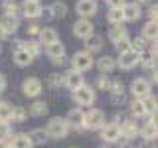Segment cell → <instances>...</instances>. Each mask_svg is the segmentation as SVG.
I'll list each match as a JSON object with an SVG mask.
<instances>
[{"instance_id":"obj_1","label":"cell","mask_w":158,"mask_h":148,"mask_svg":"<svg viewBox=\"0 0 158 148\" xmlns=\"http://www.w3.org/2000/svg\"><path fill=\"white\" fill-rule=\"evenodd\" d=\"M67 132H69V125H67V121L63 117H53L52 121L48 122V126H46L48 138H56V140H59V138H65Z\"/></svg>"},{"instance_id":"obj_2","label":"cell","mask_w":158,"mask_h":148,"mask_svg":"<svg viewBox=\"0 0 158 148\" xmlns=\"http://www.w3.org/2000/svg\"><path fill=\"white\" fill-rule=\"evenodd\" d=\"M93 63H95L93 53L85 51V49H83V51L73 53V57H71V69H73V71H79V73L89 71V69L93 67Z\"/></svg>"},{"instance_id":"obj_3","label":"cell","mask_w":158,"mask_h":148,"mask_svg":"<svg viewBox=\"0 0 158 148\" xmlns=\"http://www.w3.org/2000/svg\"><path fill=\"white\" fill-rule=\"evenodd\" d=\"M73 101L81 107H91L95 103V89L89 85H81L79 89L73 91Z\"/></svg>"},{"instance_id":"obj_4","label":"cell","mask_w":158,"mask_h":148,"mask_svg":"<svg viewBox=\"0 0 158 148\" xmlns=\"http://www.w3.org/2000/svg\"><path fill=\"white\" fill-rule=\"evenodd\" d=\"M107 122L105 113L99 111V109H91L89 113H85V121H83V126L89 128V130H99L103 125Z\"/></svg>"},{"instance_id":"obj_5","label":"cell","mask_w":158,"mask_h":148,"mask_svg":"<svg viewBox=\"0 0 158 148\" xmlns=\"http://www.w3.org/2000/svg\"><path fill=\"white\" fill-rule=\"evenodd\" d=\"M99 130H101V138L105 142H118L121 140V126H118V122H105Z\"/></svg>"},{"instance_id":"obj_6","label":"cell","mask_w":158,"mask_h":148,"mask_svg":"<svg viewBox=\"0 0 158 148\" xmlns=\"http://www.w3.org/2000/svg\"><path fill=\"white\" fill-rule=\"evenodd\" d=\"M91 34H95V32H93V24H91L89 18H81V20H77V22L73 24V36L75 38L87 39Z\"/></svg>"},{"instance_id":"obj_7","label":"cell","mask_w":158,"mask_h":148,"mask_svg":"<svg viewBox=\"0 0 158 148\" xmlns=\"http://www.w3.org/2000/svg\"><path fill=\"white\" fill-rule=\"evenodd\" d=\"M150 89H152V83L148 81V79L138 77V79H135V81H132L131 93L135 95V99H144L146 95H150Z\"/></svg>"},{"instance_id":"obj_8","label":"cell","mask_w":158,"mask_h":148,"mask_svg":"<svg viewBox=\"0 0 158 148\" xmlns=\"http://www.w3.org/2000/svg\"><path fill=\"white\" fill-rule=\"evenodd\" d=\"M63 85H65L69 91H75L79 89L81 85H85V79L79 71H73V69H69V71L63 73Z\"/></svg>"},{"instance_id":"obj_9","label":"cell","mask_w":158,"mask_h":148,"mask_svg":"<svg viewBox=\"0 0 158 148\" xmlns=\"http://www.w3.org/2000/svg\"><path fill=\"white\" fill-rule=\"evenodd\" d=\"M42 89H44V85L38 77H28V79H24V83H22V91H24L26 97H38L40 93H42Z\"/></svg>"},{"instance_id":"obj_10","label":"cell","mask_w":158,"mask_h":148,"mask_svg":"<svg viewBox=\"0 0 158 148\" xmlns=\"http://www.w3.org/2000/svg\"><path fill=\"white\" fill-rule=\"evenodd\" d=\"M42 2L40 0H24V6L20 8V12L24 14L26 18L34 20V18H40V14H42Z\"/></svg>"},{"instance_id":"obj_11","label":"cell","mask_w":158,"mask_h":148,"mask_svg":"<svg viewBox=\"0 0 158 148\" xmlns=\"http://www.w3.org/2000/svg\"><path fill=\"white\" fill-rule=\"evenodd\" d=\"M75 12L81 18H91L97 14V2L95 0H79L75 4Z\"/></svg>"},{"instance_id":"obj_12","label":"cell","mask_w":158,"mask_h":148,"mask_svg":"<svg viewBox=\"0 0 158 148\" xmlns=\"http://www.w3.org/2000/svg\"><path fill=\"white\" fill-rule=\"evenodd\" d=\"M118 126H121V138H125V140H135L138 136V125L135 121H125L123 118V122H118Z\"/></svg>"},{"instance_id":"obj_13","label":"cell","mask_w":158,"mask_h":148,"mask_svg":"<svg viewBox=\"0 0 158 148\" xmlns=\"http://www.w3.org/2000/svg\"><path fill=\"white\" fill-rule=\"evenodd\" d=\"M107 93L115 105H123L125 103V85L121 81H111V87H109Z\"/></svg>"},{"instance_id":"obj_14","label":"cell","mask_w":158,"mask_h":148,"mask_svg":"<svg viewBox=\"0 0 158 148\" xmlns=\"http://www.w3.org/2000/svg\"><path fill=\"white\" fill-rule=\"evenodd\" d=\"M138 63V56L135 49H131V51H125L118 56V61H117V67L125 69V71H128V69H132Z\"/></svg>"},{"instance_id":"obj_15","label":"cell","mask_w":158,"mask_h":148,"mask_svg":"<svg viewBox=\"0 0 158 148\" xmlns=\"http://www.w3.org/2000/svg\"><path fill=\"white\" fill-rule=\"evenodd\" d=\"M140 16H142V10L136 2H125V6H123V18H125V22H136Z\"/></svg>"},{"instance_id":"obj_16","label":"cell","mask_w":158,"mask_h":148,"mask_svg":"<svg viewBox=\"0 0 158 148\" xmlns=\"http://www.w3.org/2000/svg\"><path fill=\"white\" fill-rule=\"evenodd\" d=\"M0 28L4 30V34H6V36H10V34H16V30L20 28V20H18V16L2 14V18H0Z\"/></svg>"},{"instance_id":"obj_17","label":"cell","mask_w":158,"mask_h":148,"mask_svg":"<svg viewBox=\"0 0 158 148\" xmlns=\"http://www.w3.org/2000/svg\"><path fill=\"white\" fill-rule=\"evenodd\" d=\"M65 121H67L69 128L73 126V128H77V130H81V128H85V126H83V121H85V113H83L81 109H71V111L67 113Z\"/></svg>"},{"instance_id":"obj_18","label":"cell","mask_w":158,"mask_h":148,"mask_svg":"<svg viewBox=\"0 0 158 148\" xmlns=\"http://www.w3.org/2000/svg\"><path fill=\"white\" fill-rule=\"evenodd\" d=\"M38 36H40V46H44V47L49 46V43L59 42V36H57V32L53 28H40Z\"/></svg>"},{"instance_id":"obj_19","label":"cell","mask_w":158,"mask_h":148,"mask_svg":"<svg viewBox=\"0 0 158 148\" xmlns=\"http://www.w3.org/2000/svg\"><path fill=\"white\" fill-rule=\"evenodd\" d=\"M136 56H138V63H140L142 67H146V69H152V67L156 65V53L152 51L150 47L142 49V51H136Z\"/></svg>"},{"instance_id":"obj_20","label":"cell","mask_w":158,"mask_h":148,"mask_svg":"<svg viewBox=\"0 0 158 148\" xmlns=\"http://www.w3.org/2000/svg\"><path fill=\"white\" fill-rule=\"evenodd\" d=\"M158 128H156V117H152L148 122H144V126L140 128V136L142 140H156Z\"/></svg>"},{"instance_id":"obj_21","label":"cell","mask_w":158,"mask_h":148,"mask_svg":"<svg viewBox=\"0 0 158 148\" xmlns=\"http://www.w3.org/2000/svg\"><path fill=\"white\" fill-rule=\"evenodd\" d=\"M32 61H34V57L30 56V53H28L24 47H18V49H14V63H16L18 67H28Z\"/></svg>"},{"instance_id":"obj_22","label":"cell","mask_w":158,"mask_h":148,"mask_svg":"<svg viewBox=\"0 0 158 148\" xmlns=\"http://www.w3.org/2000/svg\"><path fill=\"white\" fill-rule=\"evenodd\" d=\"M10 148H32V140H30L28 134H24V132H20V134H14L10 138Z\"/></svg>"},{"instance_id":"obj_23","label":"cell","mask_w":158,"mask_h":148,"mask_svg":"<svg viewBox=\"0 0 158 148\" xmlns=\"http://www.w3.org/2000/svg\"><path fill=\"white\" fill-rule=\"evenodd\" d=\"M97 67H99L101 73H111L113 69L117 67V59L111 57V56H103V57L97 59Z\"/></svg>"},{"instance_id":"obj_24","label":"cell","mask_w":158,"mask_h":148,"mask_svg":"<svg viewBox=\"0 0 158 148\" xmlns=\"http://www.w3.org/2000/svg\"><path fill=\"white\" fill-rule=\"evenodd\" d=\"M103 47V38L97 36V34H91L87 39H85V51L93 53V51H99Z\"/></svg>"},{"instance_id":"obj_25","label":"cell","mask_w":158,"mask_h":148,"mask_svg":"<svg viewBox=\"0 0 158 148\" xmlns=\"http://www.w3.org/2000/svg\"><path fill=\"white\" fill-rule=\"evenodd\" d=\"M156 36H158L156 22H146L144 28H142V38H144L146 42H156Z\"/></svg>"},{"instance_id":"obj_26","label":"cell","mask_w":158,"mask_h":148,"mask_svg":"<svg viewBox=\"0 0 158 148\" xmlns=\"http://www.w3.org/2000/svg\"><path fill=\"white\" fill-rule=\"evenodd\" d=\"M65 53V47H63L61 42H56V43H49V46H46V56L49 59H56L59 56H63Z\"/></svg>"},{"instance_id":"obj_27","label":"cell","mask_w":158,"mask_h":148,"mask_svg":"<svg viewBox=\"0 0 158 148\" xmlns=\"http://www.w3.org/2000/svg\"><path fill=\"white\" fill-rule=\"evenodd\" d=\"M127 38V28L123 26V24H117V26L111 28V32H109V39H111L113 43H117L118 39Z\"/></svg>"},{"instance_id":"obj_28","label":"cell","mask_w":158,"mask_h":148,"mask_svg":"<svg viewBox=\"0 0 158 148\" xmlns=\"http://www.w3.org/2000/svg\"><path fill=\"white\" fill-rule=\"evenodd\" d=\"M142 101V107H144V113L150 117H156V97L152 95H146L144 99H140Z\"/></svg>"},{"instance_id":"obj_29","label":"cell","mask_w":158,"mask_h":148,"mask_svg":"<svg viewBox=\"0 0 158 148\" xmlns=\"http://www.w3.org/2000/svg\"><path fill=\"white\" fill-rule=\"evenodd\" d=\"M107 20L113 24V26H117V24H123V22H125V18H123V8H109Z\"/></svg>"},{"instance_id":"obj_30","label":"cell","mask_w":158,"mask_h":148,"mask_svg":"<svg viewBox=\"0 0 158 148\" xmlns=\"http://www.w3.org/2000/svg\"><path fill=\"white\" fill-rule=\"evenodd\" d=\"M49 10H52V16L53 18H65V14H67V4L65 2H53L52 6H49Z\"/></svg>"},{"instance_id":"obj_31","label":"cell","mask_w":158,"mask_h":148,"mask_svg":"<svg viewBox=\"0 0 158 148\" xmlns=\"http://www.w3.org/2000/svg\"><path fill=\"white\" fill-rule=\"evenodd\" d=\"M28 136H30V140H32V144H44V142L48 140V134H46L44 128H34Z\"/></svg>"},{"instance_id":"obj_32","label":"cell","mask_w":158,"mask_h":148,"mask_svg":"<svg viewBox=\"0 0 158 148\" xmlns=\"http://www.w3.org/2000/svg\"><path fill=\"white\" fill-rule=\"evenodd\" d=\"M22 47L26 49L32 57H38L40 53H42V46H40V42H34V39H30V42H24Z\"/></svg>"},{"instance_id":"obj_33","label":"cell","mask_w":158,"mask_h":148,"mask_svg":"<svg viewBox=\"0 0 158 148\" xmlns=\"http://www.w3.org/2000/svg\"><path fill=\"white\" fill-rule=\"evenodd\" d=\"M131 109H128V111H131V115L135 117V118H140V117H144L146 113H144V107H142V101L140 99H135V101L131 103V105H128Z\"/></svg>"},{"instance_id":"obj_34","label":"cell","mask_w":158,"mask_h":148,"mask_svg":"<svg viewBox=\"0 0 158 148\" xmlns=\"http://www.w3.org/2000/svg\"><path fill=\"white\" fill-rule=\"evenodd\" d=\"M48 113V105L44 101H36L32 107H30V115L32 117H44Z\"/></svg>"},{"instance_id":"obj_35","label":"cell","mask_w":158,"mask_h":148,"mask_svg":"<svg viewBox=\"0 0 158 148\" xmlns=\"http://www.w3.org/2000/svg\"><path fill=\"white\" fill-rule=\"evenodd\" d=\"M26 117H28V113L24 107H12V115H10V121L12 122H24Z\"/></svg>"},{"instance_id":"obj_36","label":"cell","mask_w":158,"mask_h":148,"mask_svg":"<svg viewBox=\"0 0 158 148\" xmlns=\"http://www.w3.org/2000/svg\"><path fill=\"white\" fill-rule=\"evenodd\" d=\"M2 10H4V14H10V16H18L20 14V6L14 2V0H4Z\"/></svg>"},{"instance_id":"obj_37","label":"cell","mask_w":158,"mask_h":148,"mask_svg":"<svg viewBox=\"0 0 158 148\" xmlns=\"http://www.w3.org/2000/svg\"><path fill=\"white\" fill-rule=\"evenodd\" d=\"M115 47H117L118 53H125V51H131L132 49V43H131V39H128V36H127V38L118 39V42L115 43Z\"/></svg>"},{"instance_id":"obj_38","label":"cell","mask_w":158,"mask_h":148,"mask_svg":"<svg viewBox=\"0 0 158 148\" xmlns=\"http://www.w3.org/2000/svg\"><path fill=\"white\" fill-rule=\"evenodd\" d=\"M10 115H12V105L10 103H0V121L10 122Z\"/></svg>"},{"instance_id":"obj_39","label":"cell","mask_w":158,"mask_h":148,"mask_svg":"<svg viewBox=\"0 0 158 148\" xmlns=\"http://www.w3.org/2000/svg\"><path fill=\"white\" fill-rule=\"evenodd\" d=\"M48 85L52 89H57L63 85V75H59V73H52V75L48 77Z\"/></svg>"},{"instance_id":"obj_40","label":"cell","mask_w":158,"mask_h":148,"mask_svg":"<svg viewBox=\"0 0 158 148\" xmlns=\"http://www.w3.org/2000/svg\"><path fill=\"white\" fill-rule=\"evenodd\" d=\"M131 43H132V49L135 51H142V49H146L148 47V43H146V39L144 38H135V39H131Z\"/></svg>"},{"instance_id":"obj_41","label":"cell","mask_w":158,"mask_h":148,"mask_svg":"<svg viewBox=\"0 0 158 148\" xmlns=\"http://www.w3.org/2000/svg\"><path fill=\"white\" fill-rule=\"evenodd\" d=\"M12 134V126L6 121H0V138H10Z\"/></svg>"},{"instance_id":"obj_42","label":"cell","mask_w":158,"mask_h":148,"mask_svg":"<svg viewBox=\"0 0 158 148\" xmlns=\"http://www.w3.org/2000/svg\"><path fill=\"white\" fill-rule=\"evenodd\" d=\"M109 87H111V81H109L107 75L103 73V75L97 79V89H99V91H109Z\"/></svg>"},{"instance_id":"obj_43","label":"cell","mask_w":158,"mask_h":148,"mask_svg":"<svg viewBox=\"0 0 158 148\" xmlns=\"http://www.w3.org/2000/svg\"><path fill=\"white\" fill-rule=\"evenodd\" d=\"M156 18H158V8L154 4V6L148 8V22H156Z\"/></svg>"},{"instance_id":"obj_44","label":"cell","mask_w":158,"mask_h":148,"mask_svg":"<svg viewBox=\"0 0 158 148\" xmlns=\"http://www.w3.org/2000/svg\"><path fill=\"white\" fill-rule=\"evenodd\" d=\"M125 2H127V0H107V4L111 8H123V6H125Z\"/></svg>"},{"instance_id":"obj_45","label":"cell","mask_w":158,"mask_h":148,"mask_svg":"<svg viewBox=\"0 0 158 148\" xmlns=\"http://www.w3.org/2000/svg\"><path fill=\"white\" fill-rule=\"evenodd\" d=\"M26 30H28V34H32V36H36V34L40 32V26H38L36 22H32V24H30V26H28Z\"/></svg>"},{"instance_id":"obj_46","label":"cell","mask_w":158,"mask_h":148,"mask_svg":"<svg viewBox=\"0 0 158 148\" xmlns=\"http://www.w3.org/2000/svg\"><path fill=\"white\" fill-rule=\"evenodd\" d=\"M40 16H44L46 20H53V16H52V10H49V6H44L42 8V14Z\"/></svg>"},{"instance_id":"obj_47","label":"cell","mask_w":158,"mask_h":148,"mask_svg":"<svg viewBox=\"0 0 158 148\" xmlns=\"http://www.w3.org/2000/svg\"><path fill=\"white\" fill-rule=\"evenodd\" d=\"M65 61H67L65 53H63V56H59V57H56V59H52V63H53V65H59V67H61V65H63Z\"/></svg>"},{"instance_id":"obj_48","label":"cell","mask_w":158,"mask_h":148,"mask_svg":"<svg viewBox=\"0 0 158 148\" xmlns=\"http://www.w3.org/2000/svg\"><path fill=\"white\" fill-rule=\"evenodd\" d=\"M138 148H156V142L154 140H142Z\"/></svg>"},{"instance_id":"obj_49","label":"cell","mask_w":158,"mask_h":148,"mask_svg":"<svg viewBox=\"0 0 158 148\" xmlns=\"http://www.w3.org/2000/svg\"><path fill=\"white\" fill-rule=\"evenodd\" d=\"M4 89H6V77H4L2 73H0V95L4 93Z\"/></svg>"},{"instance_id":"obj_50","label":"cell","mask_w":158,"mask_h":148,"mask_svg":"<svg viewBox=\"0 0 158 148\" xmlns=\"http://www.w3.org/2000/svg\"><path fill=\"white\" fill-rule=\"evenodd\" d=\"M0 148H10L8 138H0Z\"/></svg>"},{"instance_id":"obj_51","label":"cell","mask_w":158,"mask_h":148,"mask_svg":"<svg viewBox=\"0 0 158 148\" xmlns=\"http://www.w3.org/2000/svg\"><path fill=\"white\" fill-rule=\"evenodd\" d=\"M118 148H132V146H131V142H128V140H125V142H123V144L118 146Z\"/></svg>"},{"instance_id":"obj_52","label":"cell","mask_w":158,"mask_h":148,"mask_svg":"<svg viewBox=\"0 0 158 148\" xmlns=\"http://www.w3.org/2000/svg\"><path fill=\"white\" fill-rule=\"evenodd\" d=\"M135 2L138 4V6H140V4H148V2H150V0H135Z\"/></svg>"},{"instance_id":"obj_53","label":"cell","mask_w":158,"mask_h":148,"mask_svg":"<svg viewBox=\"0 0 158 148\" xmlns=\"http://www.w3.org/2000/svg\"><path fill=\"white\" fill-rule=\"evenodd\" d=\"M4 38H6V34H4V30L0 28V39H4Z\"/></svg>"},{"instance_id":"obj_54","label":"cell","mask_w":158,"mask_h":148,"mask_svg":"<svg viewBox=\"0 0 158 148\" xmlns=\"http://www.w3.org/2000/svg\"><path fill=\"white\" fill-rule=\"evenodd\" d=\"M4 6V0H0V8H2Z\"/></svg>"},{"instance_id":"obj_55","label":"cell","mask_w":158,"mask_h":148,"mask_svg":"<svg viewBox=\"0 0 158 148\" xmlns=\"http://www.w3.org/2000/svg\"><path fill=\"white\" fill-rule=\"evenodd\" d=\"M0 51H2V47H0Z\"/></svg>"}]
</instances>
